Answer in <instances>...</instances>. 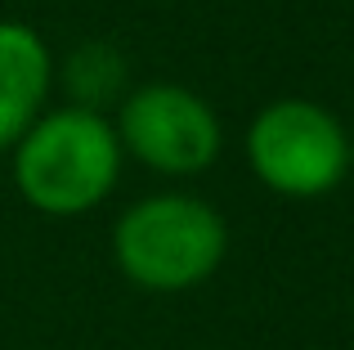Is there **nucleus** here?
<instances>
[{
    "instance_id": "nucleus-1",
    "label": "nucleus",
    "mask_w": 354,
    "mask_h": 350,
    "mask_svg": "<svg viewBox=\"0 0 354 350\" xmlns=\"http://www.w3.org/2000/svg\"><path fill=\"white\" fill-rule=\"evenodd\" d=\"M121 140L104 113L45 108L14 144V189L41 216H86L121 180Z\"/></svg>"
},
{
    "instance_id": "nucleus-2",
    "label": "nucleus",
    "mask_w": 354,
    "mask_h": 350,
    "mask_svg": "<svg viewBox=\"0 0 354 350\" xmlns=\"http://www.w3.org/2000/svg\"><path fill=\"white\" fill-rule=\"evenodd\" d=\"M229 225L193 193H153L121 211L113 229L117 270L144 292H189L225 265Z\"/></svg>"
},
{
    "instance_id": "nucleus-3",
    "label": "nucleus",
    "mask_w": 354,
    "mask_h": 350,
    "mask_svg": "<svg viewBox=\"0 0 354 350\" xmlns=\"http://www.w3.org/2000/svg\"><path fill=\"white\" fill-rule=\"evenodd\" d=\"M350 135L314 99H274L247 126V162L278 198H323L350 171Z\"/></svg>"
},
{
    "instance_id": "nucleus-4",
    "label": "nucleus",
    "mask_w": 354,
    "mask_h": 350,
    "mask_svg": "<svg viewBox=\"0 0 354 350\" xmlns=\"http://www.w3.org/2000/svg\"><path fill=\"white\" fill-rule=\"evenodd\" d=\"M113 131L121 153L157 175H202L225 144L216 108L180 81H144L126 90Z\"/></svg>"
},
{
    "instance_id": "nucleus-5",
    "label": "nucleus",
    "mask_w": 354,
    "mask_h": 350,
    "mask_svg": "<svg viewBox=\"0 0 354 350\" xmlns=\"http://www.w3.org/2000/svg\"><path fill=\"white\" fill-rule=\"evenodd\" d=\"M54 86L50 45L36 27L0 18V149H14L45 113Z\"/></svg>"
},
{
    "instance_id": "nucleus-6",
    "label": "nucleus",
    "mask_w": 354,
    "mask_h": 350,
    "mask_svg": "<svg viewBox=\"0 0 354 350\" xmlns=\"http://www.w3.org/2000/svg\"><path fill=\"white\" fill-rule=\"evenodd\" d=\"M63 86L72 108L104 113L113 99H126V59L108 41H81L63 59Z\"/></svg>"
}]
</instances>
